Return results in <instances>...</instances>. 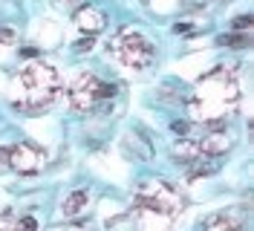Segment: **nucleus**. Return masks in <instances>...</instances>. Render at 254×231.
I'll list each match as a JSON object with an SVG mask.
<instances>
[{"mask_svg": "<svg viewBox=\"0 0 254 231\" xmlns=\"http://www.w3.org/2000/svg\"><path fill=\"white\" fill-rule=\"evenodd\" d=\"M240 107V84L228 67H214L193 84L188 113L199 124H225Z\"/></svg>", "mask_w": 254, "mask_h": 231, "instance_id": "obj_1", "label": "nucleus"}, {"mask_svg": "<svg viewBox=\"0 0 254 231\" xmlns=\"http://www.w3.org/2000/svg\"><path fill=\"white\" fill-rule=\"evenodd\" d=\"M182 191L165 179H147L133 194V217L142 231H168L182 214Z\"/></svg>", "mask_w": 254, "mask_h": 231, "instance_id": "obj_2", "label": "nucleus"}, {"mask_svg": "<svg viewBox=\"0 0 254 231\" xmlns=\"http://www.w3.org/2000/svg\"><path fill=\"white\" fill-rule=\"evenodd\" d=\"M12 92H15L12 107L17 113L38 116L55 104V98L61 92V73L52 64H29L15 76Z\"/></svg>", "mask_w": 254, "mask_h": 231, "instance_id": "obj_3", "label": "nucleus"}, {"mask_svg": "<svg viewBox=\"0 0 254 231\" xmlns=\"http://www.w3.org/2000/svg\"><path fill=\"white\" fill-rule=\"evenodd\" d=\"M110 52L127 70H147L156 58V49L150 44V38L139 29H122L116 35V41H110Z\"/></svg>", "mask_w": 254, "mask_h": 231, "instance_id": "obj_4", "label": "nucleus"}, {"mask_svg": "<svg viewBox=\"0 0 254 231\" xmlns=\"http://www.w3.org/2000/svg\"><path fill=\"white\" fill-rule=\"evenodd\" d=\"M69 104L81 113H87V110H93L98 101H107L116 95V84L110 81H101L98 76L93 73H81L72 84H69Z\"/></svg>", "mask_w": 254, "mask_h": 231, "instance_id": "obj_5", "label": "nucleus"}, {"mask_svg": "<svg viewBox=\"0 0 254 231\" xmlns=\"http://www.w3.org/2000/svg\"><path fill=\"white\" fill-rule=\"evenodd\" d=\"M44 165V151L32 142H17L9 148V168H15L17 173H35Z\"/></svg>", "mask_w": 254, "mask_h": 231, "instance_id": "obj_6", "label": "nucleus"}, {"mask_svg": "<svg viewBox=\"0 0 254 231\" xmlns=\"http://www.w3.org/2000/svg\"><path fill=\"white\" fill-rule=\"evenodd\" d=\"M75 23H78L81 32L95 35V32H101L107 26V15H104L98 6H81L78 12H75Z\"/></svg>", "mask_w": 254, "mask_h": 231, "instance_id": "obj_7", "label": "nucleus"}, {"mask_svg": "<svg viewBox=\"0 0 254 231\" xmlns=\"http://www.w3.org/2000/svg\"><path fill=\"white\" fill-rule=\"evenodd\" d=\"M87 202H90V194L87 191H72L66 200H64V217H75V214H81L84 208H87Z\"/></svg>", "mask_w": 254, "mask_h": 231, "instance_id": "obj_8", "label": "nucleus"}, {"mask_svg": "<svg viewBox=\"0 0 254 231\" xmlns=\"http://www.w3.org/2000/svg\"><path fill=\"white\" fill-rule=\"evenodd\" d=\"M202 231H240V226L225 214H214L202 223Z\"/></svg>", "mask_w": 254, "mask_h": 231, "instance_id": "obj_9", "label": "nucleus"}, {"mask_svg": "<svg viewBox=\"0 0 254 231\" xmlns=\"http://www.w3.org/2000/svg\"><path fill=\"white\" fill-rule=\"evenodd\" d=\"M220 44H228L231 49H243V46H249V35H225V38H220Z\"/></svg>", "mask_w": 254, "mask_h": 231, "instance_id": "obj_10", "label": "nucleus"}, {"mask_svg": "<svg viewBox=\"0 0 254 231\" xmlns=\"http://www.w3.org/2000/svg\"><path fill=\"white\" fill-rule=\"evenodd\" d=\"M90 49H93V35H90V38H81V41H75V52H78V55L90 52Z\"/></svg>", "mask_w": 254, "mask_h": 231, "instance_id": "obj_11", "label": "nucleus"}, {"mask_svg": "<svg viewBox=\"0 0 254 231\" xmlns=\"http://www.w3.org/2000/svg\"><path fill=\"white\" fill-rule=\"evenodd\" d=\"M17 231H38V223H35V217H23V220L17 223Z\"/></svg>", "mask_w": 254, "mask_h": 231, "instance_id": "obj_12", "label": "nucleus"}, {"mask_svg": "<svg viewBox=\"0 0 254 231\" xmlns=\"http://www.w3.org/2000/svg\"><path fill=\"white\" fill-rule=\"evenodd\" d=\"M231 26H234V29H237V32H246V29H249V26H252V17H249V15H240L237 20L231 23Z\"/></svg>", "mask_w": 254, "mask_h": 231, "instance_id": "obj_13", "label": "nucleus"}, {"mask_svg": "<svg viewBox=\"0 0 254 231\" xmlns=\"http://www.w3.org/2000/svg\"><path fill=\"white\" fill-rule=\"evenodd\" d=\"M15 41V29L12 26H0V44H12Z\"/></svg>", "mask_w": 254, "mask_h": 231, "instance_id": "obj_14", "label": "nucleus"}, {"mask_svg": "<svg viewBox=\"0 0 254 231\" xmlns=\"http://www.w3.org/2000/svg\"><path fill=\"white\" fill-rule=\"evenodd\" d=\"M0 168H9V148H0Z\"/></svg>", "mask_w": 254, "mask_h": 231, "instance_id": "obj_15", "label": "nucleus"}, {"mask_svg": "<svg viewBox=\"0 0 254 231\" xmlns=\"http://www.w3.org/2000/svg\"><path fill=\"white\" fill-rule=\"evenodd\" d=\"M0 231H17V229H12V226H6V223H0Z\"/></svg>", "mask_w": 254, "mask_h": 231, "instance_id": "obj_16", "label": "nucleus"}, {"mask_svg": "<svg viewBox=\"0 0 254 231\" xmlns=\"http://www.w3.org/2000/svg\"><path fill=\"white\" fill-rule=\"evenodd\" d=\"M61 3H66V6H72V3H78V0H61Z\"/></svg>", "mask_w": 254, "mask_h": 231, "instance_id": "obj_17", "label": "nucleus"}]
</instances>
